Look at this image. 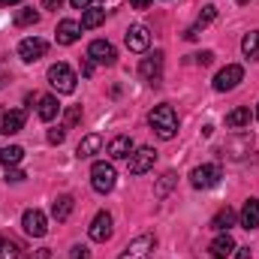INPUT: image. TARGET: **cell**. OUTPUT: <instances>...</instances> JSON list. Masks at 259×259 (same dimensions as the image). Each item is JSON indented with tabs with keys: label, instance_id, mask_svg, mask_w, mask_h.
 I'll use <instances>...</instances> for the list:
<instances>
[{
	"label": "cell",
	"instance_id": "cell-1",
	"mask_svg": "<svg viewBox=\"0 0 259 259\" xmlns=\"http://www.w3.org/2000/svg\"><path fill=\"white\" fill-rule=\"evenodd\" d=\"M148 124H151V130H154L163 142H169V139L178 136V112H175L169 103H160V106H154V112L148 115Z\"/></svg>",
	"mask_w": 259,
	"mask_h": 259
},
{
	"label": "cell",
	"instance_id": "cell-2",
	"mask_svg": "<svg viewBox=\"0 0 259 259\" xmlns=\"http://www.w3.org/2000/svg\"><path fill=\"white\" fill-rule=\"evenodd\" d=\"M115 181H118V175H115V166H112V163L97 160V163L91 166V184H94L97 193H112V190H115Z\"/></svg>",
	"mask_w": 259,
	"mask_h": 259
},
{
	"label": "cell",
	"instance_id": "cell-3",
	"mask_svg": "<svg viewBox=\"0 0 259 259\" xmlns=\"http://www.w3.org/2000/svg\"><path fill=\"white\" fill-rule=\"evenodd\" d=\"M75 72L69 69L66 64H55V66H49V84L58 91V94H72L75 91Z\"/></svg>",
	"mask_w": 259,
	"mask_h": 259
},
{
	"label": "cell",
	"instance_id": "cell-4",
	"mask_svg": "<svg viewBox=\"0 0 259 259\" xmlns=\"http://www.w3.org/2000/svg\"><path fill=\"white\" fill-rule=\"evenodd\" d=\"M244 81V66L238 64H229L223 66L217 75H214V91H220V94H226V91H235L238 84Z\"/></svg>",
	"mask_w": 259,
	"mask_h": 259
},
{
	"label": "cell",
	"instance_id": "cell-5",
	"mask_svg": "<svg viewBox=\"0 0 259 259\" xmlns=\"http://www.w3.org/2000/svg\"><path fill=\"white\" fill-rule=\"evenodd\" d=\"M154 163H157V151L154 148H139V151H133L127 157V169L130 175H145V172H151L154 169Z\"/></svg>",
	"mask_w": 259,
	"mask_h": 259
},
{
	"label": "cell",
	"instance_id": "cell-6",
	"mask_svg": "<svg viewBox=\"0 0 259 259\" xmlns=\"http://www.w3.org/2000/svg\"><path fill=\"white\" fill-rule=\"evenodd\" d=\"M220 178H223V172H220V166H214V163H208V166H196L193 172H190V184H193L196 190L217 187Z\"/></svg>",
	"mask_w": 259,
	"mask_h": 259
},
{
	"label": "cell",
	"instance_id": "cell-7",
	"mask_svg": "<svg viewBox=\"0 0 259 259\" xmlns=\"http://www.w3.org/2000/svg\"><path fill=\"white\" fill-rule=\"evenodd\" d=\"M154 247H157V238L145 232V235H136L127 247H124V253H121L118 259H148L151 253H154Z\"/></svg>",
	"mask_w": 259,
	"mask_h": 259
},
{
	"label": "cell",
	"instance_id": "cell-8",
	"mask_svg": "<svg viewBox=\"0 0 259 259\" xmlns=\"http://www.w3.org/2000/svg\"><path fill=\"white\" fill-rule=\"evenodd\" d=\"M46 52H49V42L39 39V36H27V39L18 42V58L24 64H36L39 58H46Z\"/></svg>",
	"mask_w": 259,
	"mask_h": 259
},
{
	"label": "cell",
	"instance_id": "cell-9",
	"mask_svg": "<svg viewBox=\"0 0 259 259\" xmlns=\"http://www.w3.org/2000/svg\"><path fill=\"white\" fill-rule=\"evenodd\" d=\"M88 61L103 64V66H112L115 61H118V52H115V46H112L109 39H94V42L88 46Z\"/></svg>",
	"mask_w": 259,
	"mask_h": 259
},
{
	"label": "cell",
	"instance_id": "cell-10",
	"mask_svg": "<svg viewBox=\"0 0 259 259\" xmlns=\"http://www.w3.org/2000/svg\"><path fill=\"white\" fill-rule=\"evenodd\" d=\"M21 226H24V232H27L30 238H42V235L49 232V220H46V214H42L39 208H30V211H24V217H21Z\"/></svg>",
	"mask_w": 259,
	"mask_h": 259
},
{
	"label": "cell",
	"instance_id": "cell-11",
	"mask_svg": "<svg viewBox=\"0 0 259 259\" xmlns=\"http://www.w3.org/2000/svg\"><path fill=\"white\" fill-rule=\"evenodd\" d=\"M88 235H91V241H100V244H106V241L112 238V214H109V211H100V214L91 220V226H88Z\"/></svg>",
	"mask_w": 259,
	"mask_h": 259
},
{
	"label": "cell",
	"instance_id": "cell-12",
	"mask_svg": "<svg viewBox=\"0 0 259 259\" xmlns=\"http://www.w3.org/2000/svg\"><path fill=\"white\" fill-rule=\"evenodd\" d=\"M139 75H142L145 81L157 84V81H160V75H163V52H154V55L142 58V64H139Z\"/></svg>",
	"mask_w": 259,
	"mask_h": 259
},
{
	"label": "cell",
	"instance_id": "cell-13",
	"mask_svg": "<svg viewBox=\"0 0 259 259\" xmlns=\"http://www.w3.org/2000/svg\"><path fill=\"white\" fill-rule=\"evenodd\" d=\"M124 39H127V49L130 52H136V55L148 52V46H151V33H148V27H142V24H133Z\"/></svg>",
	"mask_w": 259,
	"mask_h": 259
},
{
	"label": "cell",
	"instance_id": "cell-14",
	"mask_svg": "<svg viewBox=\"0 0 259 259\" xmlns=\"http://www.w3.org/2000/svg\"><path fill=\"white\" fill-rule=\"evenodd\" d=\"M250 148H253V136H250V133H244L241 139H232V142H226V148H223V157L241 160L244 154H250Z\"/></svg>",
	"mask_w": 259,
	"mask_h": 259
},
{
	"label": "cell",
	"instance_id": "cell-15",
	"mask_svg": "<svg viewBox=\"0 0 259 259\" xmlns=\"http://www.w3.org/2000/svg\"><path fill=\"white\" fill-rule=\"evenodd\" d=\"M24 121H27L24 109H12V112H6V115H3V121H0V133L15 136V133H21V130H24Z\"/></svg>",
	"mask_w": 259,
	"mask_h": 259
},
{
	"label": "cell",
	"instance_id": "cell-16",
	"mask_svg": "<svg viewBox=\"0 0 259 259\" xmlns=\"http://www.w3.org/2000/svg\"><path fill=\"white\" fill-rule=\"evenodd\" d=\"M55 36H58V42H61V46H72V42L81 36V24H78V21H72V18H64V21L58 24Z\"/></svg>",
	"mask_w": 259,
	"mask_h": 259
},
{
	"label": "cell",
	"instance_id": "cell-17",
	"mask_svg": "<svg viewBox=\"0 0 259 259\" xmlns=\"http://www.w3.org/2000/svg\"><path fill=\"white\" fill-rule=\"evenodd\" d=\"M133 148H136V145H133V139H130V136H115V139L109 142V148H106V151H109V157H112V160H127L130 154H133Z\"/></svg>",
	"mask_w": 259,
	"mask_h": 259
},
{
	"label": "cell",
	"instance_id": "cell-18",
	"mask_svg": "<svg viewBox=\"0 0 259 259\" xmlns=\"http://www.w3.org/2000/svg\"><path fill=\"white\" fill-rule=\"evenodd\" d=\"M208 250H211V256H214V259H226L232 250H235V241H232V235H229V232H220V235L211 241V247H208Z\"/></svg>",
	"mask_w": 259,
	"mask_h": 259
},
{
	"label": "cell",
	"instance_id": "cell-19",
	"mask_svg": "<svg viewBox=\"0 0 259 259\" xmlns=\"http://www.w3.org/2000/svg\"><path fill=\"white\" fill-rule=\"evenodd\" d=\"M238 220H241V226H244L247 232H250V229H256V226H259V199H247V202H244V208H241V217H238Z\"/></svg>",
	"mask_w": 259,
	"mask_h": 259
},
{
	"label": "cell",
	"instance_id": "cell-20",
	"mask_svg": "<svg viewBox=\"0 0 259 259\" xmlns=\"http://www.w3.org/2000/svg\"><path fill=\"white\" fill-rule=\"evenodd\" d=\"M72 208H75V199L72 196H58L55 202H52V217L58 220V223H64V220H69V214H72Z\"/></svg>",
	"mask_w": 259,
	"mask_h": 259
},
{
	"label": "cell",
	"instance_id": "cell-21",
	"mask_svg": "<svg viewBox=\"0 0 259 259\" xmlns=\"http://www.w3.org/2000/svg\"><path fill=\"white\" fill-rule=\"evenodd\" d=\"M103 148V136H97V133H91V136H84L81 142H78V148H75V154L78 157H94L97 151Z\"/></svg>",
	"mask_w": 259,
	"mask_h": 259
},
{
	"label": "cell",
	"instance_id": "cell-22",
	"mask_svg": "<svg viewBox=\"0 0 259 259\" xmlns=\"http://www.w3.org/2000/svg\"><path fill=\"white\" fill-rule=\"evenodd\" d=\"M36 112H39V118H42V121H55V118H58V112H61L58 97H52V94H49V97H39V109H36Z\"/></svg>",
	"mask_w": 259,
	"mask_h": 259
},
{
	"label": "cell",
	"instance_id": "cell-23",
	"mask_svg": "<svg viewBox=\"0 0 259 259\" xmlns=\"http://www.w3.org/2000/svg\"><path fill=\"white\" fill-rule=\"evenodd\" d=\"M24 160V148L21 145H6L0 148V166H18Z\"/></svg>",
	"mask_w": 259,
	"mask_h": 259
},
{
	"label": "cell",
	"instance_id": "cell-24",
	"mask_svg": "<svg viewBox=\"0 0 259 259\" xmlns=\"http://www.w3.org/2000/svg\"><path fill=\"white\" fill-rule=\"evenodd\" d=\"M232 223H235V211H232V208H220V211L214 214V220H211V229H217V232H229Z\"/></svg>",
	"mask_w": 259,
	"mask_h": 259
},
{
	"label": "cell",
	"instance_id": "cell-25",
	"mask_svg": "<svg viewBox=\"0 0 259 259\" xmlns=\"http://www.w3.org/2000/svg\"><path fill=\"white\" fill-rule=\"evenodd\" d=\"M250 124V109H232L229 115H226V127L229 130H241V127H247Z\"/></svg>",
	"mask_w": 259,
	"mask_h": 259
},
{
	"label": "cell",
	"instance_id": "cell-26",
	"mask_svg": "<svg viewBox=\"0 0 259 259\" xmlns=\"http://www.w3.org/2000/svg\"><path fill=\"white\" fill-rule=\"evenodd\" d=\"M106 21V9H84V15H81V27L84 30H94V27H100Z\"/></svg>",
	"mask_w": 259,
	"mask_h": 259
},
{
	"label": "cell",
	"instance_id": "cell-27",
	"mask_svg": "<svg viewBox=\"0 0 259 259\" xmlns=\"http://www.w3.org/2000/svg\"><path fill=\"white\" fill-rule=\"evenodd\" d=\"M175 184H178V175H175V172H166V175L157 181V187H154V196H157V199H166V196L172 193V187H175Z\"/></svg>",
	"mask_w": 259,
	"mask_h": 259
},
{
	"label": "cell",
	"instance_id": "cell-28",
	"mask_svg": "<svg viewBox=\"0 0 259 259\" xmlns=\"http://www.w3.org/2000/svg\"><path fill=\"white\" fill-rule=\"evenodd\" d=\"M241 52H244V58H259V30H250L241 39Z\"/></svg>",
	"mask_w": 259,
	"mask_h": 259
},
{
	"label": "cell",
	"instance_id": "cell-29",
	"mask_svg": "<svg viewBox=\"0 0 259 259\" xmlns=\"http://www.w3.org/2000/svg\"><path fill=\"white\" fill-rule=\"evenodd\" d=\"M12 21H15V27H30V24H39V12L36 9H18Z\"/></svg>",
	"mask_w": 259,
	"mask_h": 259
},
{
	"label": "cell",
	"instance_id": "cell-30",
	"mask_svg": "<svg viewBox=\"0 0 259 259\" xmlns=\"http://www.w3.org/2000/svg\"><path fill=\"white\" fill-rule=\"evenodd\" d=\"M0 259H21V247L6 235H0Z\"/></svg>",
	"mask_w": 259,
	"mask_h": 259
},
{
	"label": "cell",
	"instance_id": "cell-31",
	"mask_svg": "<svg viewBox=\"0 0 259 259\" xmlns=\"http://www.w3.org/2000/svg\"><path fill=\"white\" fill-rule=\"evenodd\" d=\"M214 18H217V6H211V3L202 6V12H199V18H196V24H193V30L196 33H202V27H208Z\"/></svg>",
	"mask_w": 259,
	"mask_h": 259
},
{
	"label": "cell",
	"instance_id": "cell-32",
	"mask_svg": "<svg viewBox=\"0 0 259 259\" xmlns=\"http://www.w3.org/2000/svg\"><path fill=\"white\" fill-rule=\"evenodd\" d=\"M81 121V106H72V109H66V118H64V130H72L75 124Z\"/></svg>",
	"mask_w": 259,
	"mask_h": 259
},
{
	"label": "cell",
	"instance_id": "cell-33",
	"mask_svg": "<svg viewBox=\"0 0 259 259\" xmlns=\"http://www.w3.org/2000/svg\"><path fill=\"white\" fill-rule=\"evenodd\" d=\"M64 139H66V130H64V127H58V130H49V142H52V145H61Z\"/></svg>",
	"mask_w": 259,
	"mask_h": 259
},
{
	"label": "cell",
	"instance_id": "cell-34",
	"mask_svg": "<svg viewBox=\"0 0 259 259\" xmlns=\"http://www.w3.org/2000/svg\"><path fill=\"white\" fill-rule=\"evenodd\" d=\"M69 259H91V250H88L84 244H75L72 253H69Z\"/></svg>",
	"mask_w": 259,
	"mask_h": 259
},
{
	"label": "cell",
	"instance_id": "cell-35",
	"mask_svg": "<svg viewBox=\"0 0 259 259\" xmlns=\"http://www.w3.org/2000/svg\"><path fill=\"white\" fill-rule=\"evenodd\" d=\"M24 178H27V175H24L21 169H9V172H6V181H12V184H18V181H24Z\"/></svg>",
	"mask_w": 259,
	"mask_h": 259
},
{
	"label": "cell",
	"instance_id": "cell-36",
	"mask_svg": "<svg viewBox=\"0 0 259 259\" xmlns=\"http://www.w3.org/2000/svg\"><path fill=\"white\" fill-rule=\"evenodd\" d=\"M196 58V64H202V66H208L211 61H214V52H202V55H193Z\"/></svg>",
	"mask_w": 259,
	"mask_h": 259
},
{
	"label": "cell",
	"instance_id": "cell-37",
	"mask_svg": "<svg viewBox=\"0 0 259 259\" xmlns=\"http://www.w3.org/2000/svg\"><path fill=\"white\" fill-rule=\"evenodd\" d=\"M124 0H100V9H106V12H112V9H118Z\"/></svg>",
	"mask_w": 259,
	"mask_h": 259
},
{
	"label": "cell",
	"instance_id": "cell-38",
	"mask_svg": "<svg viewBox=\"0 0 259 259\" xmlns=\"http://www.w3.org/2000/svg\"><path fill=\"white\" fill-rule=\"evenodd\" d=\"M30 259H52V250H49V247H39V250L30 253Z\"/></svg>",
	"mask_w": 259,
	"mask_h": 259
},
{
	"label": "cell",
	"instance_id": "cell-39",
	"mask_svg": "<svg viewBox=\"0 0 259 259\" xmlns=\"http://www.w3.org/2000/svg\"><path fill=\"white\" fill-rule=\"evenodd\" d=\"M130 3H133V9H151L154 0H130Z\"/></svg>",
	"mask_w": 259,
	"mask_h": 259
},
{
	"label": "cell",
	"instance_id": "cell-40",
	"mask_svg": "<svg viewBox=\"0 0 259 259\" xmlns=\"http://www.w3.org/2000/svg\"><path fill=\"white\" fill-rule=\"evenodd\" d=\"M61 3H64V0H42V6H46V9H52V12H58V9H61Z\"/></svg>",
	"mask_w": 259,
	"mask_h": 259
},
{
	"label": "cell",
	"instance_id": "cell-41",
	"mask_svg": "<svg viewBox=\"0 0 259 259\" xmlns=\"http://www.w3.org/2000/svg\"><path fill=\"white\" fill-rule=\"evenodd\" d=\"M6 81H9V69H6V66H3V61H0V88H3Z\"/></svg>",
	"mask_w": 259,
	"mask_h": 259
},
{
	"label": "cell",
	"instance_id": "cell-42",
	"mask_svg": "<svg viewBox=\"0 0 259 259\" xmlns=\"http://www.w3.org/2000/svg\"><path fill=\"white\" fill-rule=\"evenodd\" d=\"M91 72H94V61L84 58V64H81V75H91Z\"/></svg>",
	"mask_w": 259,
	"mask_h": 259
},
{
	"label": "cell",
	"instance_id": "cell-43",
	"mask_svg": "<svg viewBox=\"0 0 259 259\" xmlns=\"http://www.w3.org/2000/svg\"><path fill=\"white\" fill-rule=\"evenodd\" d=\"M235 259H250V247H238V253H235Z\"/></svg>",
	"mask_w": 259,
	"mask_h": 259
},
{
	"label": "cell",
	"instance_id": "cell-44",
	"mask_svg": "<svg viewBox=\"0 0 259 259\" xmlns=\"http://www.w3.org/2000/svg\"><path fill=\"white\" fill-rule=\"evenodd\" d=\"M69 3H72L75 9H88V6H91V0H69Z\"/></svg>",
	"mask_w": 259,
	"mask_h": 259
},
{
	"label": "cell",
	"instance_id": "cell-45",
	"mask_svg": "<svg viewBox=\"0 0 259 259\" xmlns=\"http://www.w3.org/2000/svg\"><path fill=\"white\" fill-rule=\"evenodd\" d=\"M15 3H21V0H0V6H15Z\"/></svg>",
	"mask_w": 259,
	"mask_h": 259
},
{
	"label": "cell",
	"instance_id": "cell-46",
	"mask_svg": "<svg viewBox=\"0 0 259 259\" xmlns=\"http://www.w3.org/2000/svg\"><path fill=\"white\" fill-rule=\"evenodd\" d=\"M256 118H259V109H256Z\"/></svg>",
	"mask_w": 259,
	"mask_h": 259
}]
</instances>
